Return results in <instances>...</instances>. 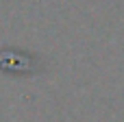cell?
<instances>
[{
    "label": "cell",
    "mask_w": 124,
    "mask_h": 122,
    "mask_svg": "<svg viewBox=\"0 0 124 122\" xmlns=\"http://www.w3.org/2000/svg\"><path fill=\"white\" fill-rule=\"evenodd\" d=\"M0 68L2 72H13V68H17V74H31V57L20 52V50H0Z\"/></svg>",
    "instance_id": "obj_1"
}]
</instances>
